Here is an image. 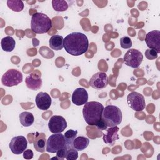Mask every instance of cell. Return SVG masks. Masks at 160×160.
<instances>
[{"instance_id": "10", "label": "cell", "mask_w": 160, "mask_h": 160, "mask_svg": "<svg viewBox=\"0 0 160 160\" xmlns=\"http://www.w3.org/2000/svg\"><path fill=\"white\" fill-rule=\"evenodd\" d=\"M28 146V141L23 136L13 137L9 144L10 150L13 154H21L26 150Z\"/></svg>"}, {"instance_id": "25", "label": "cell", "mask_w": 160, "mask_h": 160, "mask_svg": "<svg viewBox=\"0 0 160 160\" xmlns=\"http://www.w3.org/2000/svg\"><path fill=\"white\" fill-rule=\"evenodd\" d=\"M78 158V152L74 147L67 148L66 151L65 158L67 160H76Z\"/></svg>"}, {"instance_id": "4", "label": "cell", "mask_w": 160, "mask_h": 160, "mask_svg": "<svg viewBox=\"0 0 160 160\" xmlns=\"http://www.w3.org/2000/svg\"><path fill=\"white\" fill-rule=\"evenodd\" d=\"M102 119L106 122L108 127L118 126L122 121V112L118 106L108 105L104 108Z\"/></svg>"}, {"instance_id": "3", "label": "cell", "mask_w": 160, "mask_h": 160, "mask_svg": "<svg viewBox=\"0 0 160 160\" xmlns=\"http://www.w3.org/2000/svg\"><path fill=\"white\" fill-rule=\"evenodd\" d=\"M52 28L51 19L45 14L36 12L31 18V28L36 34L48 32Z\"/></svg>"}, {"instance_id": "9", "label": "cell", "mask_w": 160, "mask_h": 160, "mask_svg": "<svg viewBox=\"0 0 160 160\" xmlns=\"http://www.w3.org/2000/svg\"><path fill=\"white\" fill-rule=\"evenodd\" d=\"M48 128L52 133H61L67 128V122L61 116H52L48 122Z\"/></svg>"}, {"instance_id": "19", "label": "cell", "mask_w": 160, "mask_h": 160, "mask_svg": "<svg viewBox=\"0 0 160 160\" xmlns=\"http://www.w3.org/2000/svg\"><path fill=\"white\" fill-rule=\"evenodd\" d=\"M1 46L3 51L6 52H11L15 48L16 42L12 37L6 36L1 39Z\"/></svg>"}, {"instance_id": "13", "label": "cell", "mask_w": 160, "mask_h": 160, "mask_svg": "<svg viewBox=\"0 0 160 160\" xmlns=\"http://www.w3.org/2000/svg\"><path fill=\"white\" fill-rule=\"evenodd\" d=\"M71 99L72 102L76 106L85 104L88 100V93L84 88H78L74 91Z\"/></svg>"}, {"instance_id": "30", "label": "cell", "mask_w": 160, "mask_h": 160, "mask_svg": "<svg viewBox=\"0 0 160 160\" xmlns=\"http://www.w3.org/2000/svg\"><path fill=\"white\" fill-rule=\"evenodd\" d=\"M96 126L98 128V129L102 130V131L106 129L107 128H108V126L106 125V122L102 120V119H101V120H100L98 122V123L96 124Z\"/></svg>"}, {"instance_id": "20", "label": "cell", "mask_w": 160, "mask_h": 160, "mask_svg": "<svg viewBox=\"0 0 160 160\" xmlns=\"http://www.w3.org/2000/svg\"><path fill=\"white\" fill-rule=\"evenodd\" d=\"M19 121L21 124L24 127H29L31 126L34 121V118L33 114L28 111H24L19 114Z\"/></svg>"}, {"instance_id": "11", "label": "cell", "mask_w": 160, "mask_h": 160, "mask_svg": "<svg viewBox=\"0 0 160 160\" xmlns=\"http://www.w3.org/2000/svg\"><path fill=\"white\" fill-rule=\"evenodd\" d=\"M89 84L92 88L100 90L106 88L109 84L108 75L104 72H98L91 78Z\"/></svg>"}, {"instance_id": "24", "label": "cell", "mask_w": 160, "mask_h": 160, "mask_svg": "<svg viewBox=\"0 0 160 160\" xmlns=\"http://www.w3.org/2000/svg\"><path fill=\"white\" fill-rule=\"evenodd\" d=\"M52 5L53 9L58 12L65 11L69 7L68 2L64 0H52Z\"/></svg>"}, {"instance_id": "21", "label": "cell", "mask_w": 160, "mask_h": 160, "mask_svg": "<svg viewBox=\"0 0 160 160\" xmlns=\"http://www.w3.org/2000/svg\"><path fill=\"white\" fill-rule=\"evenodd\" d=\"M89 144L88 138L84 136L76 137L73 141V147L78 151H82L85 149Z\"/></svg>"}, {"instance_id": "29", "label": "cell", "mask_w": 160, "mask_h": 160, "mask_svg": "<svg viewBox=\"0 0 160 160\" xmlns=\"http://www.w3.org/2000/svg\"><path fill=\"white\" fill-rule=\"evenodd\" d=\"M33 152L31 149L25 150L23 152V158L26 159H31L33 158Z\"/></svg>"}, {"instance_id": "8", "label": "cell", "mask_w": 160, "mask_h": 160, "mask_svg": "<svg viewBox=\"0 0 160 160\" xmlns=\"http://www.w3.org/2000/svg\"><path fill=\"white\" fill-rule=\"evenodd\" d=\"M127 101L129 107L136 111H141L146 107L144 96L136 91H132L128 95Z\"/></svg>"}, {"instance_id": "22", "label": "cell", "mask_w": 160, "mask_h": 160, "mask_svg": "<svg viewBox=\"0 0 160 160\" xmlns=\"http://www.w3.org/2000/svg\"><path fill=\"white\" fill-rule=\"evenodd\" d=\"M78 134V131L69 129L67 131L65 134H64L65 142H66V146L67 148H72L73 147V141L74 139L76 138Z\"/></svg>"}, {"instance_id": "15", "label": "cell", "mask_w": 160, "mask_h": 160, "mask_svg": "<svg viewBox=\"0 0 160 160\" xmlns=\"http://www.w3.org/2000/svg\"><path fill=\"white\" fill-rule=\"evenodd\" d=\"M119 128L116 126L112 127H109L107 129V133L103 134V141L110 146H113L116 141L119 139V135L118 134Z\"/></svg>"}, {"instance_id": "7", "label": "cell", "mask_w": 160, "mask_h": 160, "mask_svg": "<svg viewBox=\"0 0 160 160\" xmlns=\"http://www.w3.org/2000/svg\"><path fill=\"white\" fill-rule=\"evenodd\" d=\"M143 60V55L139 50L130 49L124 56V62L132 68H138Z\"/></svg>"}, {"instance_id": "27", "label": "cell", "mask_w": 160, "mask_h": 160, "mask_svg": "<svg viewBox=\"0 0 160 160\" xmlns=\"http://www.w3.org/2000/svg\"><path fill=\"white\" fill-rule=\"evenodd\" d=\"M145 56L148 59L153 60L158 57V54L154 49H148L145 51Z\"/></svg>"}, {"instance_id": "26", "label": "cell", "mask_w": 160, "mask_h": 160, "mask_svg": "<svg viewBox=\"0 0 160 160\" xmlns=\"http://www.w3.org/2000/svg\"><path fill=\"white\" fill-rule=\"evenodd\" d=\"M132 44V41L128 36H124L120 39V46L123 49H129Z\"/></svg>"}, {"instance_id": "12", "label": "cell", "mask_w": 160, "mask_h": 160, "mask_svg": "<svg viewBox=\"0 0 160 160\" xmlns=\"http://www.w3.org/2000/svg\"><path fill=\"white\" fill-rule=\"evenodd\" d=\"M145 41L149 49H154L158 54L160 52V31L159 30L149 32L146 36Z\"/></svg>"}, {"instance_id": "1", "label": "cell", "mask_w": 160, "mask_h": 160, "mask_svg": "<svg viewBox=\"0 0 160 160\" xmlns=\"http://www.w3.org/2000/svg\"><path fill=\"white\" fill-rule=\"evenodd\" d=\"M64 48L72 56H80L85 53L89 48L87 36L81 32H72L64 39Z\"/></svg>"}, {"instance_id": "14", "label": "cell", "mask_w": 160, "mask_h": 160, "mask_svg": "<svg viewBox=\"0 0 160 160\" xmlns=\"http://www.w3.org/2000/svg\"><path fill=\"white\" fill-rule=\"evenodd\" d=\"M35 101L37 107L42 111L48 110L51 105V98L46 92H39L36 96Z\"/></svg>"}, {"instance_id": "6", "label": "cell", "mask_w": 160, "mask_h": 160, "mask_svg": "<svg viewBox=\"0 0 160 160\" xmlns=\"http://www.w3.org/2000/svg\"><path fill=\"white\" fill-rule=\"evenodd\" d=\"M22 79V74L19 71L16 69H10L2 75L1 82L5 86L12 87L21 83Z\"/></svg>"}, {"instance_id": "23", "label": "cell", "mask_w": 160, "mask_h": 160, "mask_svg": "<svg viewBox=\"0 0 160 160\" xmlns=\"http://www.w3.org/2000/svg\"><path fill=\"white\" fill-rule=\"evenodd\" d=\"M7 5L8 8L13 11L20 12L24 9V3L21 0H8Z\"/></svg>"}, {"instance_id": "2", "label": "cell", "mask_w": 160, "mask_h": 160, "mask_svg": "<svg viewBox=\"0 0 160 160\" xmlns=\"http://www.w3.org/2000/svg\"><path fill=\"white\" fill-rule=\"evenodd\" d=\"M104 108V106L99 102H87L82 109V114L86 122L90 126H96L102 119Z\"/></svg>"}, {"instance_id": "17", "label": "cell", "mask_w": 160, "mask_h": 160, "mask_svg": "<svg viewBox=\"0 0 160 160\" xmlns=\"http://www.w3.org/2000/svg\"><path fill=\"white\" fill-rule=\"evenodd\" d=\"M36 135L34 141V148L38 151L40 152H44L46 151V136L44 133H38Z\"/></svg>"}, {"instance_id": "16", "label": "cell", "mask_w": 160, "mask_h": 160, "mask_svg": "<svg viewBox=\"0 0 160 160\" xmlns=\"http://www.w3.org/2000/svg\"><path fill=\"white\" fill-rule=\"evenodd\" d=\"M25 82L28 88L34 91L39 89L42 86V79H41V76H35L34 73L30 74L26 78Z\"/></svg>"}, {"instance_id": "28", "label": "cell", "mask_w": 160, "mask_h": 160, "mask_svg": "<svg viewBox=\"0 0 160 160\" xmlns=\"http://www.w3.org/2000/svg\"><path fill=\"white\" fill-rule=\"evenodd\" d=\"M66 151V146H65V148L56 152V157L58 158V159H64L65 158Z\"/></svg>"}, {"instance_id": "5", "label": "cell", "mask_w": 160, "mask_h": 160, "mask_svg": "<svg viewBox=\"0 0 160 160\" xmlns=\"http://www.w3.org/2000/svg\"><path fill=\"white\" fill-rule=\"evenodd\" d=\"M65 146L64 136L61 133L51 135L46 141V151L48 152L55 153Z\"/></svg>"}, {"instance_id": "18", "label": "cell", "mask_w": 160, "mask_h": 160, "mask_svg": "<svg viewBox=\"0 0 160 160\" xmlns=\"http://www.w3.org/2000/svg\"><path fill=\"white\" fill-rule=\"evenodd\" d=\"M49 46L55 51L61 50L64 48V38L60 35H53L49 39Z\"/></svg>"}]
</instances>
